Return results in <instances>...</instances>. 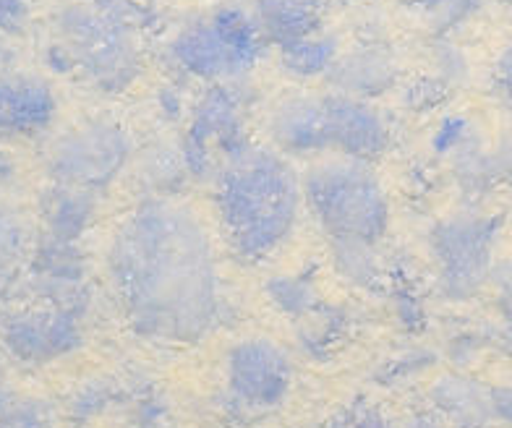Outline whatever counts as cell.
I'll return each instance as SVG.
<instances>
[{
	"label": "cell",
	"instance_id": "obj_1",
	"mask_svg": "<svg viewBox=\"0 0 512 428\" xmlns=\"http://www.w3.org/2000/svg\"><path fill=\"white\" fill-rule=\"evenodd\" d=\"M108 275L131 327L144 337L196 342L220 316V277L202 220L170 196H147L108 248Z\"/></svg>",
	"mask_w": 512,
	"mask_h": 428
},
{
	"label": "cell",
	"instance_id": "obj_2",
	"mask_svg": "<svg viewBox=\"0 0 512 428\" xmlns=\"http://www.w3.org/2000/svg\"><path fill=\"white\" fill-rule=\"evenodd\" d=\"M304 183L280 152L246 141L217 170V212L230 248L246 261L272 256L290 238Z\"/></svg>",
	"mask_w": 512,
	"mask_h": 428
},
{
	"label": "cell",
	"instance_id": "obj_3",
	"mask_svg": "<svg viewBox=\"0 0 512 428\" xmlns=\"http://www.w3.org/2000/svg\"><path fill=\"white\" fill-rule=\"evenodd\" d=\"M149 14L136 0H68L53 14L45 63L105 94L126 92L142 74L139 32Z\"/></svg>",
	"mask_w": 512,
	"mask_h": 428
},
{
	"label": "cell",
	"instance_id": "obj_4",
	"mask_svg": "<svg viewBox=\"0 0 512 428\" xmlns=\"http://www.w3.org/2000/svg\"><path fill=\"white\" fill-rule=\"evenodd\" d=\"M304 201L330 241L379 243L390 225V199L369 162H319L304 178Z\"/></svg>",
	"mask_w": 512,
	"mask_h": 428
},
{
	"label": "cell",
	"instance_id": "obj_5",
	"mask_svg": "<svg viewBox=\"0 0 512 428\" xmlns=\"http://www.w3.org/2000/svg\"><path fill=\"white\" fill-rule=\"evenodd\" d=\"M264 45L249 8L228 3L183 24L168 42V61L183 76L225 84L249 74L262 61Z\"/></svg>",
	"mask_w": 512,
	"mask_h": 428
},
{
	"label": "cell",
	"instance_id": "obj_6",
	"mask_svg": "<svg viewBox=\"0 0 512 428\" xmlns=\"http://www.w3.org/2000/svg\"><path fill=\"white\" fill-rule=\"evenodd\" d=\"M134 154V141L121 123L92 118L66 128L50 141L45 170L53 183L105 191L118 181Z\"/></svg>",
	"mask_w": 512,
	"mask_h": 428
},
{
	"label": "cell",
	"instance_id": "obj_7",
	"mask_svg": "<svg viewBox=\"0 0 512 428\" xmlns=\"http://www.w3.org/2000/svg\"><path fill=\"white\" fill-rule=\"evenodd\" d=\"M502 220L494 214L460 212L439 220L429 233L439 290L450 301H468L494 275V248Z\"/></svg>",
	"mask_w": 512,
	"mask_h": 428
},
{
	"label": "cell",
	"instance_id": "obj_8",
	"mask_svg": "<svg viewBox=\"0 0 512 428\" xmlns=\"http://www.w3.org/2000/svg\"><path fill=\"white\" fill-rule=\"evenodd\" d=\"M249 141L243 128V97L236 81L212 84L191 105L181 149L191 178L207 181L217 175L223 157Z\"/></svg>",
	"mask_w": 512,
	"mask_h": 428
},
{
	"label": "cell",
	"instance_id": "obj_9",
	"mask_svg": "<svg viewBox=\"0 0 512 428\" xmlns=\"http://www.w3.org/2000/svg\"><path fill=\"white\" fill-rule=\"evenodd\" d=\"M0 340L14 358L24 363H50L74 353L81 345V316L63 308H21L0 321Z\"/></svg>",
	"mask_w": 512,
	"mask_h": 428
},
{
	"label": "cell",
	"instance_id": "obj_10",
	"mask_svg": "<svg viewBox=\"0 0 512 428\" xmlns=\"http://www.w3.org/2000/svg\"><path fill=\"white\" fill-rule=\"evenodd\" d=\"M290 376L293 368L285 350L264 337L238 342L228 355L230 395L251 410L280 405L288 395Z\"/></svg>",
	"mask_w": 512,
	"mask_h": 428
},
{
	"label": "cell",
	"instance_id": "obj_11",
	"mask_svg": "<svg viewBox=\"0 0 512 428\" xmlns=\"http://www.w3.org/2000/svg\"><path fill=\"white\" fill-rule=\"evenodd\" d=\"M327 107V144L351 160L371 162L387 152L392 131L387 118L371 100H358L332 92L324 97Z\"/></svg>",
	"mask_w": 512,
	"mask_h": 428
},
{
	"label": "cell",
	"instance_id": "obj_12",
	"mask_svg": "<svg viewBox=\"0 0 512 428\" xmlns=\"http://www.w3.org/2000/svg\"><path fill=\"white\" fill-rule=\"evenodd\" d=\"M58 100L48 81L0 71V136H34L55 121Z\"/></svg>",
	"mask_w": 512,
	"mask_h": 428
},
{
	"label": "cell",
	"instance_id": "obj_13",
	"mask_svg": "<svg viewBox=\"0 0 512 428\" xmlns=\"http://www.w3.org/2000/svg\"><path fill=\"white\" fill-rule=\"evenodd\" d=\"M332 89L358 100H377L398 87L400 63L390 47L382 42H361L343 50L327 74Z\"/></svg>",
	"mask_w": 512,
	"mask_h": 428
},
{
	"label": "cell",
	"instance_id": "obj_14",
	"mask_svg": "<svg viewBox=\"0 0 512 428\" xmlns=\"http://www.w3.org/2000/svg\"><path fill=\"white\" fill-rule=\"evenodd\" d=\"M267 128L277 149L285 154H314L330 149L324 97L290 94L272 107Z\"/></svg>",
	"mask_w": 512,
	"mask_h": 428
},
{
	"label": "cell",
	"instance_id": "obj_15",
	"mask_svg": "<svg viewBox=\"0 0 512 428\" xmlns=\"http://www.w3.org/2000/svg\"><path fill=\"white\" fill-rule=\"evenodd\" d=\"M40 217L45 235L79 243L97 217V194L87 188L50 183L40 196Z\"/></svg>",
	"mask_w": 512,
	"mask_h": 428
},
{
	"label": "cell",
	"instance_id": "obj_16",
	"mask_svg": "<svg viewBox=\"0 0 512 428\" xmlns=\"http://www.w3.org/2000/svg\"><path fill=\"white\" fill-rule=\"evenodd\" d=\"M251 14L267 45L285 47L322 27L319 0H254Z\"/></svg>",
	"mask_w": 512,
	"mask_h": 428
},
{
	"label": "cell",
	"instance_id": "obj_17",
	"mask_svg": "<svg viewBox=\"0 0 512 428\" xmlns=\"http://www.w3.org/2000/svg\"><path fill=\"white\" fill-rule=\"evenodd\" d=\"M432 402L439 418L450 428H486L492 421V395L468 376H442L432 387Z\"/></svg>",
	"mask_w": 512,
	"mask_h": 428
},
{
	"label": "cell",
	"instance_id": "obj_18",
	"mask_svg": "<svg viewBox=\"0 0 512 428\" xmlns=\"http://www.w3.org/2000/svg\"><path fill=\"white\" fill-rule=\"evenodd\" d=\"M32 288H50V285H76L87 275V256L76 241H61L53 235H42L34 243L32 254Z\"/></svg>",
	"mask_w": 512,
	"mask_h": 428
},
{
	"label": "cell",
	"instance_id": "obj_19",
	"mask_svg": "<svg viewBox=\"0 0 512 428\" xmlns=\"http://www.w3.org/2000/svg\"><path fill=\"white\" fill-rule=\"evenodd\" d=\"M340 53L343 50H340L335 37L319 29L304 40L280 47V66L293 79H319V76L330 74Z\"/></svg>",
	"mask_w": 512,
	"mask_h": 428
},
{
	"label": "cell",
	"instance_id": "obj_20",
	"mask_svg": "<svg viewBox=\"0 0 512 428\" xmlns=\"http://www.w3.org/2000/svg\"><path fill=\"white\" fill-rule=\"evenodd\" d=\"M452 160V178L460 186L465 196H479L489 194L499 181H502V173L497 168V160H494V152H486L481 139H471L463 149H458L455 154H450Z\"/></svg>",
	"mask_w": 512,
	"mask_h": 428
},
{
	"label": "cell",
	"instance_id": "obj_21",
	"mask_svg": "<svg viewBox=\"0 0 512 428\" xmlns=\"http://www.w3.org/2000/svg\"><path fill=\"white\" fill-rule=\"evenodd\" d=\"M139 178L152 196H170L178 191L183 181L191 178L183 160V149L170 147V144L149 147L139 160Z\"/></svg>",
	"mask_w": 512,
	"mask_h": 428
},
{
	"label": "cell",
	"instance_id": "obj_22",
	"mask_svg": "<svg viewBox=\"0 0 512 428\" xmlns=\"http://www.w3.org/2000/svg\"><path fill=\"white\" fill-rule=\"evenodd\" d=\"M332 261L337 272L353 285L371 288L382 277V261L377 254V243L366 241H332Z\"/></svg>",
	"mask_w": 512,
	"mask_h": 428
},
{
	"label": "cell",
	"instance_id": "obj_23",
	"mask_svg": "<svg viewBox=\"0 0 512 428\" xmlns=\"http://www.w3.org/2000/svg\"><path fill=\"white\" fill-rule=\"evenodd\" d=\"M0 428H55V413L40 397H3Z\"/></svg>",
	"mask_w": 512,
	"mask_h": 428
},
{
	"label": "cell",
	"instance_id": "obj_24",
	"mask_svg": "<svg viewBox=\"0 0 512 428\" xmlns=\"http://www.w3.org/2000/svg\"><path fill=\"white\" fill-rule=\"evenodd\" d=\"M267 293L272 303L290 316H304L317 303V290L306 277H277L267 285Z\"/></svg>",
	"mask_w": 512,
	"mask_h": 428
},
{
	"label": "cell",
	"instance_id": "obj_25",
	"mask_svg": "<svg viewBox=\"0 0 512 428\" xmlns=\"http://www.w3.org/2000/svg\"><path fill=\"white\" fill-rule=\"evenodd\" d=\"M32 248L29 222L16 209L0 204V259L19 264L24 256L32 254Z\"/></svg>",
	"mask_w": 512,
	"mask_h": 428
},
{
	"label": "cell",
	"instance_id": "obj_26",
	"mask_svg": "<svg viewBox=\"0 0 512 428\" xmlns=\"http://www.w3.org/2000/svg\"><path fill=\"white\" fill-rule=\"evenodd\" d=\"M115 397L113 384L108 382H89L76 389L74 397L68 400V418L74 423H87L108 408Z\"/></svg>",
	"mask_w": 512,
	"mask_h": 428
},
{
	"label": "cell",
	"instance_id": "obj_27",
	"mask_svg": "<svg viewBox=\"0 0 512 428\" xmlns=\"http://www.w3.org/2000/svg\"><path fill=\"white\" fill-rule=\"evenodd\" d=\"M479 131L473 126L465 115H445L442 121L437 123L432 134V149L439 157H450L458 149H463L471 139H476Z\"/></svg>",
	"mask_w": 512,
	"mask_h": 428
},
{
	"label": "cell",
	"instance_id": "obj_28",
	"mask_svg": "<svg viewBox=\"0 0 512 428\" xmlns=\"http://www.w3.org/2000/svg\"><path fill=\"white\" fill-rule=\"evenodd\" d=\"M411 3L424 8L426 14H432L439 32H447L450 27L465 21L481 6V0H411Z\"/></svg>",
	"mask_w": 512,
	"mask_h": 428
},
{
	"label": "cell",
	"instance_id": "obj_29",
	"mask_svg": "<svg viewBox=\"0 0 512 428\" xmlns=\"http://www.w3.org/2000/svg\"><path fill=\"white\" fill-rule=\"evenodd\" d=\"M434 76L442 79L447 87H458L468 79V61H465V55L460 53L458 47L450 45L447 40H439L434 45Z\"/></svg>",
	"mask_w": 512,
	"mask_h": 428
},
{
	"label": "cell",
	"instance_id": "obj_30",
	"mask_svg": "<svg viewBox=\"0 0 512 428\" xmlns=\"http://www.w3.org/2000/svg\"><path fill=\"white\" fill-rule=\"evenodd\" d=\"M447 92H450V87L445 81L437 79V76H426V79H418L408 89V105L416 107V110H432V107L445 100Z\"/></svg>",
	"mask_w": 512,
	"mask_h": 428
},
{
	"label": "cell",
	"instance_id": "obj_31",
	"mask_svg": "<svg viewBox=\"0 0 512 428\" xmlns=\"http://www.w3.org/2000/svg\"><path fill=\"white\" fill-rule=\"evenodd\" d=\"M32 0H0V32L19 34L29 24Z\"/></svg>",
	"mask_w": 512,
	"mask_h": 428
},
{
	"label": "cell",
	"instance_id": "obj_32",
	"mask_svg": "<svg viewBox=\"0 0 512 428\" xmlns=\"http://www.w3.org/2000/svg\"><path fill=\"white\" fill-rule=\"evenodd\" d=\"M494 282H497L499 311L512 324V256L494 269Z\"/></svg>",
	"mask_w": 512,
	"mask_h": 428
},
{
	"label": "cell",
	"instance_id": "obj_33",
	"mask_svg": "<svg viewBox=\"0 0 512 428\" xmlns=\"http://www.w3.org/2000/svg\"><path fill=\"white\" fill-rule=\"evenodd\" d=\"M494 160L502 173V181H512V102H510V121H507L505 134L499 139L497 149H494Z\"/></svg>",
	"mask_w": 512,
	"mask_h": 428
},
{
	"label": "cell",
	"instance_id": "obj_34",
	"mask_svg": "<svg viewBox=\"0 0 512 428\" xmlns=\"http://www.w3.org/2000/svg\"><path fill=\"white\" fill-rule=\"evenodd\" d=\"M494 84L507 100L512 102V45L507 50H502V55L497 58V66H494Z\"/></svg>",
	"mask_w": 512,
	"mask_h": 428
},
{
	"label": "cell",
	"instance_id": "obj_35",
	"mask_svg": "<svg viewBox=\"0 0 512 428\" xmlns=\"http://www.w3.org/2000/svg\"><path fill=\"white\" fill-rule=\"evenodd\" d=\"M492 395V415L499 418V421L512 423V382L502 384V387L489 389Z\"/></svg>",
	"mask_w": 512,
	"mask_h": 428
},
{
	"label": "cell",
	"instance_id": "obj_36",
	"mask_svg": "<svg viewBox=\"0 0 512 428\" xmlns=\"http://www.w3.org/2000/svg\"><path fill=\"white\" fill-rule=\"evenodd\" d=\"M157 105H160L162 115H165L168 121H176V118H181L183 115V97L176 87L162 89Z\"/></svg>",
	"mask_w": 512,
	"mask_h": 428
},
{
	"label": "cell",
	"instance_id": "obj_37",
	"mask_svg": "<svg viewBox=\"0 0 512 428\" xmlns=\"http://www.w3.org/2000/svg\"><path fill=\"white\" fill-rule=\"evenodd\" d=\"M351 428H395L382 413L377 410H364V413L356 415V421L351 423Z\"/></svg>",
	"mask_w": 512,
	"mask_h": 428
},
{
	"label": "cell",
	"instance_id": "obj_38",
	"mask_svg": "<svg viewBox=\"0 0 512 428\" xmlns=\"http://www.w3.org/2000/svg\"><path fill=\"white\" fill-rule=\"evenodd\" d=\"M16 47L11 45V34L0 32V71H14Z\"/></svg>",
	"mask_w": 512,
	"mask_h": 428
},
{
	"label": "cell",
	"instance_id": "obj_39",
	"mask_svg": "<svg viewBox=\"0 0 512 428\" xmlns=\"http://www.w3.org/2000/svg\"><path fill=\"white\" fill-rule=\"evenodd\" d=\"M14 277H16V264L0 259V298H6L11 285H14Z\"/></svg>",
	"mask_w": 512,
	"mask_h": 428
},
{
	"label": "cell",
	"instance_id": "obj_40",
	"mask_svg": "<svg viewBox=\"0 0 512 428\" xmlns=\"http://www.w3.org/2000/svg\"><path fill=\"white\" fill-rule=\"evenodd\" d=\"M405 428H450V423L445 418H437V415H416Z\"/></svg>",
	"mask_w": 512,
	"mask_h": 428
},
{
	"label": "cell",
	"instance_id": "obj_41",
	"mask_svg": "<svg viewBox=\"0 0 512 428\" xmlns=\"http://www.w3.org/2000/svg\"><path fill=\"white\" fill-rule=\"evenodd\" d=\"M3 397L6 395H3V366H0V402H3Z\"/></svg>",
	"mask_w": 512,
	"mask_h": 428
},
{
	"label": "cell",
	"instance_id": "obj_42",
	"mask_svg": "<svg viewBox=\"0 0 512 428\" xmlns=\"http://www.w3.org/2000/svg\"><path fill=\"white\" fill-rule=\"evenodd\" d=\"M332 428H351V426H345V423H337V426H332Z\"/></svg>",
	"mask_w": 512,
	"mask_h": 428
},
{
	"label": "cell",
	"instance_id": "obj_43",
	"mask_svg": "<svg viewBox=\"0 0 512 428\" xmlns=\"http://www.w3.org/2000/svg\"><path fill=\"white\" fill-rule=\"evenodd\" d=\"M510 355H512V342H510Z\"/></svg>",
	"mask_w": 512,
	"mask_h": 428
}]
</instances>
